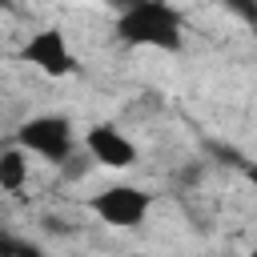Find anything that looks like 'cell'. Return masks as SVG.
Instances as JSON below:
<instances>
[{
  "label": "cell",
  "mask_w": 257,
  "mask_h": 257,
  "mask_svg": "<svg viewBox=\"0 0 257 257\" xmlns=\"http://www.w3.org/2000/svg\"><path fill=\"white\" fill-rule=\"evenodd\" d=\"M112 32L128 48H157V52L185 48V16L169 0H137L133 8L116 12Z\"/></svg>",
  "instance_id": "cell-1"
},
{
  "label": "cell",
  "mask_w": 257,
  "mask_h": 257,
  "mask_svg": "<svg viewBox=\"0 0 257 257\" xmlns=\"http://www.w3.org/2000/svg\"><path fill=\"white\" fill-rule=\"evenodd\" d=\"M16 145H24L44 165L60 169L76 153V124L64 112H36V116H28V120L16 124Z\"/></svg>",
  "instance_id": "cell-2"
},
{
  "label": "cell",
  "mask_w": 257,
  "mask_h": 257,
  "mask_svg": "<svg viewBox=\"0 0 257 257\" xmlns=\"http://www.w3.org/2000/svg\"><path fill=\"white\" fill-rule=\"evenodd\" d=\"M88 209L108 225V229H141L149 221V209H153V193H145L141 185H128V181H116V185H104Z\"/></svg>",
  "instance_id": "cell-3"
},
{
  "label": "cell",
  "mask_w": 257,
  "mask_h": 257,
  "mask_svg": "<svg viewBox=\"0 0 257 257\" xmlns=\"http://www.w3.org/2000/svg\"><path fill=\"white\" fill-rule=\"evenodd\" d=\"M20 60L32 64L36 72L52 76V80H64V76H76L80 72V60H76V52H72V44H68V36L60 28L32 32L24 40V48H20Z\"/></svg>",
  "instance_id": "cell-4"
},
{
  "label": "cell",
  "mask_w": 257,
  "mask_h": 257,
  "mask_svg": "<svg viewBox=\"0 0 257 257\" xmlns=\"http://www.w3.org/2000/svg\"><path fill=\"white\" fill-rule=\"evenodd\" d=\"M84 149L92 157V165L100 169H133L141 161V149L128 133H120L112 120H100L92 128H84Z\"/></svg>",
  "instance_id": "cell-5"
},
{
  "label": "cell",
  "mask_w": 257,
  "mask_h": 257,
  "mask_svg": "<svg viewBox=\"0 0 257 257\" xmlns=\"http://www.w3.org/2000/svg\"><path fill=\"white\" fill-rule=\"evenodd\" d=\"M28 149L24 145H8V149H0V193H20L24 185H28Z\"/></svg>",
  "instance_id": "cell-6"
},
{
  "label": "cell",
  "mask_w": 257,
  "mask_h": 257,
  "mask_svg": "<svg viewBox=\"0 0 257 257\" xmlns=\"http://www.w3.org/2000/svg\"><path fill=\"white\" fill-rule=\"evenodd\" d=\"M0 257H40V241L16 237V233L0 229Z\"/></svg>",
  "instance_id": "cell-7"
},
{
  "label": "cell",
  "mask_w": 257,
  "mask_h": 257,
  "mask_svg": "<svg viewBox=\"0 0 257 257\" xmlns=\"http://www.w3.org/2000/svg\"><path fill=\"white\" fill-rule=\"evenodd\" d=\"M205 153L217 157L221 165H233V169H245V161H249L241 149H233V145H225V141H205Z\"/></svg>",
  "instance_id": "cell-8"
},
{
  "label": "cell",
  "mask_w": 257,
  "mask_h": 257,
  "mask_svg": "<svg viewBox=\"0 0 257 257\" xmlns=\"http://www.w3.org/2000/svg\"><path fill=\"white\" fill-rule=\"evenodd\" d=\"M221 8H225L229 16H237L245 28L257 32V0H221Z\"/></svg>",
  "instance_id": "cell-9"
},
{
  "label": "cell",
  "mask_w": 257,
  "mask_h": 257,
  "mask_svg": "<svg viewBox=\"0 0 257 257\" xmlns=\"http://www.w3.org/2000/svg\"><path fill=\"white\" fill-rule=\"evenodd\" d=\"M44 229H48V233H72V225L60 221V217H44Z\"/></svg>",
  "instance_id": "cell-10"
},
{
  "label": "cell",
  "mask_w": 257,
  "mask_h": 257,
  "mask_svg": "<svg viewBox=\"0 0 257 257\" xmlns=\"http://www.w3.org/2000/svg\"><path fill=\"white\" fill-rule=\"evenodd\" d=\"M241 173H245V177L257 185V161H245V169H241Z\"/></svg>",
  "instance_id": "cell-11"
},
{
  "label": "cell",
  "mask_w": 257,
  "mask_h": 257,
  "mask_svg": "<svg viewBox=\"0 0 257 257\" xmlns=\"http://www.w3.org/2000/svg\"><path fill=\"white\" fill-rule=\"evenodd\" d=\"M108 4H112V8H116V12H124V8H133V4H137V0H108Z\"/></svg>",
  "instance_id": "cell-12"
},
{
  "label": "cell",
  "mask_w": 257,
  "mask_h": 257,
  "mask_svg": "<svg viewBox=\"0 0 257 257\" xmlns=\"http://www.w3.org/2000/svg\"><path fill=\"white\" fill-rule=\"evenodd\" d=\"M253 257H257V245H253Z\"/></svg>",
  "instance_id": "cell-13"
}]
</instances>
